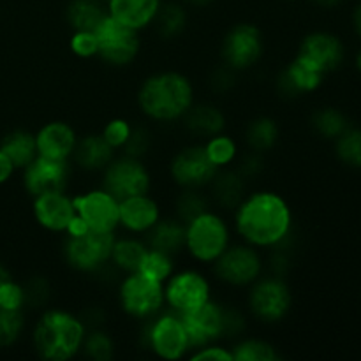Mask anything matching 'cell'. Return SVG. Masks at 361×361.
<instances>
[{
  "label": "cell",
  "instance_id": "obj_1",
  "mask_svg": "<svg viewBox=\"0 0 361 361\" xmlns=\"http://www.w3.org/2000/svg\"><path fill=\"white\" fill-rule=\"evenodd\" d=\"M235 210L236 233L256 249L279 247L291 233V208L281 194L257 190L243 197Z\"/></svg>",
  "mask_w": 361,
  "mask_h": 361
},
{
  "label": "cell",
  "instance_id": "obj_2",
  "mask_svg": "<svg viewBox=\"0 0 361 361\" xmlns=\"http://www.w3.org/2000/svg\"><path fill=\"white\" fill-rule=\"evenodd\" d=\"M194 104V87L189 78L175 71L148 76L137 90V106L147 118L175 122Z\"/></svg>",
  "mask_w": 361,
  "mask_h": 361
},
{
  "label": "cell",
  "instance_id": "obj_3",
  "mask_svg": "<svg viewBox=\"0 0 361 361\" xmlns=\"http://www.w3.org/2000/svg\"><path fill=\"white\" fill-rule=\"evenodd\" d=\"M87 326L80 316L62 309H48L32 334L37 355L46 361H69L83 348Z\"/></svg>",
  "mask_w": 361,
  "mask_h": 361
},
{
  "label": "cell",
  "instance_id": "obj_4",
  "mask_svg": "<svg viewBox=\"0 0 361 361\" xmlns=\"http://www.w3.org/2000/svg\"><path fill=\"white\" fill-rule=\"evenodd\" d=\"M231 245V235L224 219L207 210L185 224V250L197 263L214 264Z\"/></svg>",
  "mask_w": 361,
  "mask_h": 361
},
{
  "label": "cell",
  "instance_id": "obj_5",
  "mask_svg": "<svg viewBox=\"0 0 361 361\" xmlns=\"http://www.w3.org/2000/svg\"><path fill=\"white\" fill-rule=\"evenodd\" d=\"M115 233H102L87 229L83 233H67L63 240V257L76 271L95 274L109 263Z\"/></svg>",
  "mask_w": 361,
  "mask_h": 361
},
{
  "label": "cell",
  "instance_id": "obj_6",
  "mask_svg": "<svg viewBox=\"0 0 361 361\" xmlns=\"http://www.w3.org/2000/svg\"><path fill=\"white\" fill-rule=\"evenodd\" d=\"M118 302L123 312L134 319H150L164 305V284L141 271L127 274L118 289Z\"/></svg>",
  "mask_w": 361,
  "mask_h": 361
},
{
  "label": "cell",
  "instance_id": "obj_7",
  "mask_svg": "<svg viewBox=\"0 0 361 361\" xmlns=\"http://www.w3.org/2000/svg\"><path fill=\"white\" fill-rule=\"evenodd\" d=\"M94 34L99 46L97 56L108 66L126 67L140 55L141 41L137 30L116 21L109 13Z\"/></svg>",
  "mask_w": 361,
  "mask_h": 361
},
{
  "label": "cell",
  "instance_id": "obj_8",
  "mask_svg": "<svg viewBox=\"0 0 361 361\" xmlns=\"http://www.w3.org/2000/svg\"><path fill=\"white\" fill-rule=\"evenodd\" d=\"M145 341L150 351L157 358L166 361H176L190 351L189 337L183 328L182 319L176 312H166L152 317L145 331Z\"/></svg>",
  "mask_w": 361,
  "mask_h": 361
},
{
  "label": "cell",
  "instance_id": "obj_9",
  "mask_svg": "<svg viewBox=\"0 0 361 361\" xmlns=\"http://www.w3.org/2000/svg\"><path fill=\"white\" fill-rule=\"evenodd\" d=\"M150 187V171L140 159L126 155V157L113 159L104 168L102 189L108 190L118 201L140 196V194H148Z\"/></svg>",
  "mask_w": 361,
  "mask_h": 361
},
{
  "label": "cell",
  "instance_id": "obj_10",
  "mask_svg": "<svg viewBox=\"0 0 361 361\" xmlns=\"http://www.w3.org/2000/svg\"><path fill=\"white\" fill-rule=\"evenodd\" d=\"M293 305V295L284 279L264 277L257 279L249 293V307L254 317L263 323H279L289 314Z\"/></svg>",
  "mask_w": 361,
  "mask_h": 361
},
{
  "label": "cell",
  "instance_id": "obj_11",
  "mask_svg": "<svg viewBox=\"0 0 361 361\" xmlns=\"http://www.w3.org/2000/svg\"><path fill=\"white\" fill-rule=\"evenodd\" d=\"M215 275L235 288H247L252 286L263 274V259L256 247L249 243L229 245L214 263Z\"/></svg>",
  "mask_w": 361,
  "mask_h": 361
},
{
  "label": "cell",
  "instance_id": "obj_12",
  "mask_svg": "<svg viewBox=\"0 0 361 361\" xmlns=\"http://www.w3.org/2000/svg\"><path fill=\"white\" fill-rule=\"evenodd\" d=\"M264 53L263 34L252 23H238L222 39L221 56L228 67L240 73L256 66Z\"/></svg>",
  "mask_w": 361,
  "mask_h": 361
},
{
  "label": "cell",
  "instance_id": "obj_13",
  "mask_svg": "<svg viewBox=\"0 0 361 361\" xmlns=\"http://www.w3.org/2000/svg\"><path fill=\"white\" fill-rule=\"evenodd\" d=\"M210 282L197 270L173 271L164 282V302L169 310L185 314L212 300Z\"/></svg>",
  "mask_w": 361,
  "mask_h": 361
},
{
  "label": "cell",
  "instance_id": "obj_14",
  "mask_svg": "<svg viewBox=\"0 0 361 361\" xmlns=\"http://www.w3.org/2000/svg\"><path fill=\"white\" fill-rule=\"evenodd\" d=\"M219 169L204 150V145H190L173 157L169 175L182 189H203L214 182Z\"/></svg>",
  "mask_w": 361,
  "mask_h": 361
},
{
  "label": "cell",
  "instance_id": "obj_15",
  "mask_svg": "<svg viewBox=\"0 0 361 361\" xmlns=\"http://www.w3.org/2000/svg\"><path fill=\"white\" fill-rule=\"evenodd\" d=\"M76 217L92 231L115 233L120 226V201L108 190L94 189L73 197Z\"/></svg>",
  "mask_w": 361,
  "mask_h": 361
},
{
  "label": "cell",
  "instance_id": "obj_16",
  "mask_svg": "<svg viewBox=\"0 0 361 361\" xmlns=\"http://www.w3.org/2000/svg\"><path fill=\"white\" fill-rule=\"evenodd\" d=\"M178 316L189 337L190 349L215 344L224 337V307L221 303L208 300L204 305Z\"/></svg>",
  "mask_w": 361,
  "mask_h": 361
},
{
  "label": "cell",
  "instance_id": "obj_17",
  "mask_svg": "<svg viewBox=\"0 0 361 361\" xmlns=\"http://www.w3.org/2000/svg\"><path fill=\"white\" fill-rule=\"evenodd\" d=\"M71 169L67 161L37 157L23 169L25 189L30 196H41L48 192H63L69 183Z\"/></svg>",
  "mask_w": 361,
  "mask_h": 361
},
{
  "label": "cell",
  "instance_id": "obj_18",
  "mask_svg": "<svg viewBox=\"0 0 361 361\" xmlns=\"http://www.w3.org/2000/svg\"><path fill=\"white\" fill-rule=\"evenodd\" d=\"M296 56L319 73L328 74L337 69L344 60V46L337 35L328 32H314L303 37Z\"/></svg>",
  "mask_w": 361,
  "mask_h": 361
},
{
  "label": "cell",
  "instance_id": "obj_19",
  "mask_svg": "<svg viewBox=\"0 0 361 361\" xmlns=\"http://www.w3.org/2000/svg\"><path fill=\"white\" fill-rule=\"evenodd\" d=\"M34 217L41 228L51 233H67L76 219L73 197L63 192H48L34 197Z\"/></svg>",
  "mask_w": 361,
  "mask_h": 361
},
{
  "label": "cell",
  "instance_id": "obj_20",
  "mask_svg": "<svg viewBox=\"0 0 361 361\" xmlns=\"http://www.w3.org/2000/svg\"><path fill=\"white\" fill-rule=\"evenodd\" d=\"M161 219L159 203L150 194L127 197L120 201V228L133 235H145Z\"/></svg>",
  "mask_w": 361,
  "mask_h": 361
},
{
  "label": "cell",
  "instance_id": "obj_21",
  "mask_svg": "<svg viewBox=\"0 0 361 361\" xmlns=\"http://www.w3.org/2000/svg\"><path fill=\"white\" fill-rule=\"evenodd\" d=\"M35 143H37V155L41 157L67 161L73 157L78 136L69 123L55 120L39 129V133L35 134Z\"/></svg>",
  "mask_w": 361,
  "mask_h": 361
},
{
  "label": "cell",
  "instance_id": "obj_22",
  "mask_svg": "<svg viewBox=\"0 0 361 361\" xmlns=\"http://www.w3.org/2000/svg\"><path fill=\"white\" fill-rule=\"evenodd\" d=\"M323 73L295 56V60L279 74L277 88L284 97H296L317 90L323 83Z\"/></svg>",
  "mask_w": 361,
  "mask_h": 361
},
{
  "label": "cell",
  "instance_id": "obj_23",
  "mask_svg": "<svg viewBox=\"0 0 361 361\" xmlns=\"http://www.w3.org/2000/svg\"><path fill=\"white\" fill-rule=\"evenodd\" d=\"M161 4V0H108V13L116 21L140 32L154 23Z\"/></svg>",
  "mask_w": 361,
  "mask_h": 361
},
{
  "label": "cell",
  "instance_id": "obj_24",
  "mask_svg": "<svg viewBox=\"0 0 361 361\" xmlns=\"http://www.w3.org/2000/svg\"><path fill=\"white\" fill-rule=\"evenodd\" d=\"M148 249L175 257L185 249V222L176 219H159L157 224L145 233Z\"/></svg>",
  "mask_w": 361,
  "mask_h": 361
},
{
  "label": "cell",
  "instance_id": "obj_25",
  "mask_svg": "<svg viewBox=\"0 0 361 361\" xmlns=\"http://www.w3.org/2000/svg\"><path fill=\"white\" fill-rule=\"evenodd\" d=\"M73 159L85 171H104L115 159V148L102 137V134H87L78 140Z\"/></svg>",
  "mask_w": 361,
  "mask_h": 361
},
{
  "label": "cell",
  "instance_id": "obj_26",
  "mask_svg": "<svg viewBox=\"0 0 361 361\" xmlns=\"http://www.w3.org/2000/svg\"><path fill=\"white\" fill-rule=\"evenodd\" d=\"M183 118H185L187 130L204 140L217 136L226 127L224 113L214 104H192Z\"/></svg>",
  "mask_w": 361,
  "mask_h": 361
},
{
  "label": "cell",
  "instance_id": "obj_27",
  "mask_svg": "<svg viewBox=\"0 0 361 361\" xmlns=\"http://www.w3.org/2000/svg\"><path fill=\"white\" fill-rule=\"evenodd\" d=\"M106 16L108 11L99 0H71L67 4L66 18L74 32H95Z\"/></svg>",
  "mask_w": 361,
  "mask_h": 361
},
{
  "label": "cell",
  "instance_id": "obj_28",
  "mask_svg": "<svg viewBox=\"0 0 361 361\" xmlns=\"http://www.w3.org/2000/svg\"><path fill=\"white\" fill-rule=\"evenodd\" d=\"M148 250L150 249H148L147 242L134 238V236L115 238L109 261L116 270L123 271V274H134V271L141 270V264H143Z\"/></svg>",
  "mask_w": 361,
  "mask_h": 361
},
{
  "label": "cell",
  "instance_id": "obj_29",
  "mask_svg": "<svg viewBox=\"0 0 361 361\" xmlns=\"http://www.w3.org/2000/svg\"><path fill=\"white\" fill-rule=\"evenodd\" d=\"M210 185L215 203L226 210L236 208L240 201L245 197V178L240 175V171H229V169L221 171L219 169Z\"/></svg>",
  "mask_w": 361,
  "mask_h": 361
},
{
  "label": "cell",
  "instance_id": "obj_30",
  "mask_svg": "<svg viewBox=\"0 0 361 361\" xmlns=\"http://www.w3.org/2000/svg\"><path fill=\"white\" fill-rule=\"evenodd\" d=\"M0 150L9 157L14 168L25 169L37 157L35 134H30L28 130H13L2 140Z\"/></svg>",
  "mask_w": 361,
  "mask_h": 361
},
{
  "label": "cell",
  "instance_id": "obj_31",
  "mask_svg": "<svg viewBox=\"0 0 361 361\" xmlns=\"http://www.w3.org/2000/svg\"><path fill=\"white\" fill-rule=\"evenodd\" d=\"M279 130L277 122L270 116H259V118L252 120L245 130L247 145L252 148L257 154L271 150L279 141Z\"/></svg>",
  "mask_w": 361,
  "mask_h": 361
},
{
  "label": "cell",
  "instance_id": "obj_32",
  "mask_svg": "<svg viewBox=\"0 0 361 361\" xmlns=\"http://www.w3.org/2000/svg\"><path fill=\"white\" fill-rule=\"evenodd\" d=\"M154 23L157 27V34L162 39H175L185 30L187 13L183 6L176 2L161 4Z\"/></svg>",
  "mask_w": 361,
  "mask_h": 361
},
{
  "label": "cell",
  "instance_id": "obj_33",
  "mask_svg": "<svg viewBox=\"0 0 361 361\" xmlns=\"http://www.w3.org/2000/svg\"><path fill=\"white\" fill-rule=\"evenodd\" d=\"M231 351L235 361H277L281 358L277 349L270 342L261 338H245L238 342Z\"/></svg>",
  "mask_w": 361,
  "mask_h": 361
},
{
  "label": "cell",
  "instance_id": "obj_34",
  "mask_svg": "<svg viewBox=\"0 0 361 361\" xmlns=\"http://www.w3.org/2000/svg\"><path fill=\"white\" fill-rule=\"evenodd\" d=\"M207 210H210L208 200L200 192V189H183L176 200V217L185 224Z\"/></svg>",
  "mask_w": 361,
  "mask_h": 361
},
{
  "label": "cell",
  "instance_id": "obj_35",
  "mask_svg": "<svg viewBox=\"0 0 361 361\" xmlns=\"http://www.w3.org/2000/svg\"><path fill=\"white\" fill-rule=\"evenodd\" d=\"M81 351L85 353L87 358L94 361H109L115 355V344L106 331L92 330L90 334L85 335Z\"/></svg>",
  "mask_w": 361,
  "mask_h": 361
},
{
  "label": "cell",
  "instance_id": "obj_36",
  "mask_svg": "<svg viewBox=\"0 0 361 361\" xmlns=\"http://www.w3.org/2000/svg\"><path fill=\"white\" fill-rule=\"evenodd\" d=\"M25 328V316L21 309L0 307V348H9L20 338Z\"/></svg>",
  "mask_w": 361,
  "mask_h": 361
},
{
  "label": "cell",
  "instance_id": "obj_37",
  "mask_svg": "<svg viewBox=\"0 0 361 361\" xmlns=\"http://www.w3.org/2000/svg\"><path fill=\"white\" fill-rule=\"evenodd\" d=\"M175 257L168 256V254L157 252V250H148L147 257H145L143 264H141V274L148 275L154 281H159L164 284L171 274L175 271Z\"/></svg>",
  "mask_w": 361,
  "mask_h": 361
},
{
  "label": "cell",
  "instance_id": "obj_38",
  "mask_svg": "<svg viewBox=\"0 0 361 361\" xmlns=\"http://www.w3.org/2000/svg\"><path fill=\"white\" fill-rule=\"evenodd\" d=\"M312 126L324 137H338L348 129L345 116L334 108H324L317 111L312 118Z\"/></svg>",
  "mask_w": 361,
  "mask_h": 361
},
{
  "label": "cell",
  "instance_id": "obj_39",
  "mask_svg": "<svg viewBox=\"0 0 361 361\" xmlns=\"http://www.w3.org/2000/svg\"><path fill=\"white\" fill-rule=\"evenodd\" d=\"M337 155L348 166L361 169V130L345 129L337 137Z\"/></svg>",
  "mask_w": 361,
  "mask_h": 361
},
{
  "label": "cell",
  "instance_id": "obj_40",
  "mask_svg": "<svg viewBox=\"0 0 361 361\" xmlns=\"http://www.w3.org/2000/svg\"><path fill=\"white\" fill-rule=\"evenodd\" d=\"M204 150L210 155L212 161L215 162V166L219 168H224V166L231 164L236 159V141L231 136H226V134H217V136L210 137L204 145Z\"/></svg>",
  "mask_w": 361,
  "mask_h": 361
},
{
  "label": "cell",
  "instance_id": "obj_41",
  "mask_svg": "<svg viewBox=\"0 0 361 361\" xmlns=\"http://www.w3.org/2000/svg\"><path fill=\"white\" fill-rule=\"evenodd\" d=\"M21 288H23V305L39 309V307H44L49 302L51 288H49V282L44 277L30 279Z\"/></svg>",
  "mask_w": 361,
  "mask_h": 361
},
{
  "label": "cell",
  "instance_id": "obj_42",
  "mask_svg": "<svg viewBox=\"0 0 361 361\" xmlns=\"http://www.w3.org/2000/svg\"><path fill=\"white\" fill-rule=\"evenodd\" d=\"M150 145L152 134L145 127H133L129 140L123 145V150H126V155H129V157L141 159L150 150Z\"/></svg>",
  "mask_w": 361,
  "mask_h": 361
},
{
  "label": "cell",
  "instance_id": "obj_43",
  "mask_svg": "<svg viewBox=\"0 0 361 361\" xmlns=\"http://www.w3.org/2000/svg\"><path fill=\"white\" fill-rule=\"evenodd\" d=\"M130 130H133V127H130V123L127 122V120L113 118L104 126L102 137H104L115 150H118V148H123L126 141L129 140Z\"/></svg>",
  "mask_w": 361,
  "mask_h": 361
},
{
  "label": "cell",
  "instance_id": "obj_44",
  "mask_svg": "<svg viewBox=\"0 0 361 361\" xmlns=\"http://www.w3.org/2000/svg\"><path fill=\"white\" fill-rule=\"evenodd\" d=\"M71 51L80 59H92L97 56V37L94 32H74L69 41Z\"/></svg>",
  "mask_w": 361,
  "mask_h": 361
},
{
  "label": "cell",
  "instance_id": "obj_45",
  "mask_svg": "<svg viewBox=\"0 0 361 361\" xmlns=\"http://www.w3.org/2000/svg\"><path fill=\"white\" fill-rule=\"evenodd\" d=\"M0 307L14 310L23 309V288L13 282V279L0 286Z\"/></svg>",
  "mask_w": 361,
  "mask_h": 361
},
{
  "label": "cell",
  "instance_id": "obj_46",
  "mask_svg": "<svg viewBox=\"0 0 361 361\" xmlns=\"http://www.w3.org/2000/svg\"><path fill=\"white\" fill-rule=\"evenodd\" d=\"M192 361H235L233 358V351L228 348H221L217 344H208L203 348L194 349L190 355Z\"/></svg>",
  "mask_w": 361,
  "mask_h": 361
},
{
  "label": "cell",
  "instance_id": "obj_47",
  "mask_svg": "<svg viewBox=\"0 0 361 361\" xmlns=\"http://www.w3.org/2000/svg\"><path fill=\"white\" fill-rule=\"evenodd\" d=\"M245 330V317L235 309L224 307V337H238Z\"/></svg>",
  "mask_w": 361,
  "mask_h": 361
},
{
  "label": "cell",
  "instance_id": "obj_48",
  "mask_svg": "<svg viewBox=\"0 0 361 361\" xmlns=\"http://www.w3.org/2000/svg\"><path fill=\"white\" fill-rule=\"evenodd\" d=\"M235 73L236 71H233L231 67H228L226 63L222 67H219V69L212 74V88H214L215 92H228L229 88L235 87Z\"/></svg>",
  "mask_w": 361,
  "mask_h": 361
},
{
  "label": "cell",
  "instance_id": "obj_49",
  "mask_svg": "<svg viewBox=\"0 0 361 361\" xmlns=\"http://www.w3.org/2000/svg\"><path fill=\"white\" fill-rule=\"evenodd\" d=\"M263 159H261V155L257 154V152H254V154L247 155L245 159H243L242 166H240V175L243 176V178H250V176H256L259 175L261 171H263Z\"/></svg>",
  "mask_w": 361,
  "mask_h": 361
},
{
  "label": "cell",
  "instance_id": "obj_50",
  "mask_svg": "<svg viewBox=\"0 0 361 361\" xmlns=\"http://www.w3.org/2000/svg\"><path fill=\"white\" fill-rule=\"evenodd\" d=\"M14 169L16 168H14L13 162L9 161V157L0 150V183L7 182V180L11 178V175H13Z\"/></svg>",
  "mask_w": 361,
  "mask_h": 361
},
{
  "label": "cell",
  "instance_id": "obj_51",
  "mask_svg": "<svg viewBox=\"0 0 361 361\" xmlns=\"http://www.w3.org/2000/svg\"><path fill=\"white\" fill-rule=\"evenodd\" d=\"M355 28L361 37V4L356 7V11H355Z\"/></svg>",
  "mask_w": 361,
  "mask_h": 361
},
{
  "label": "cell",
  "instance_id": "obj_52",
  "mask_svg": "<svg viewBox=\"0 0 361 361\" xmlns=\"http://www.w3.org/2000/svg\"><path fill=\"white\" fill-rule=\"evenodd\" d=\"M214 2L215 0H187V4H190V6L194 7H207Z\"/></svg>",
  "mask_w": 361,
  "mask_h": 361
},
{
  "label": "cell",
  "instance_id": "obj_53",
  "mask_svg": "<svg viewBox=\"0 0 361 361\" xmlns=\"http://www.w3.org/2000/svg\"><path fill=\"white\" fill-rule=\"evenodd\" d=\"M11 281V274L7 271V268H4L2 264H0V286L6 284V282Z\"/></svg>",
  "mask_w": 361,
  "mask_h": 361
},
{
  "label": "cell",
  "instance_id": "obj_54",
  "mask_svg": "<svg viewBox=\"0 0 361 361\" xmlns=\"http://www.w3.org/2000/svg\"><path fill=\"white\" fill-rule=\"evenodd\" d=\"M317 6H323V7H335L341 0H314Z\"/></svg>",
  "mask_w": 361,
  "mask_h": 361
},
{
  "label": "cell",
  "instance_id": "obj_55",
  "mask_svg": "<svg viewBox=\"0 0 361 361\" xmlns=\"http://www.w3.org/2000/svg\"><path fill=\"white\" fill-rule=\"evenodd\" d=\"M356 66H358V69L361 71V51L358 53V56H356Z\"/></svg>",
  "mask_w": 361,
  "mask_h": 361
},
{
  "label": "cell",
  "instance_id": "obj_56",
  "mask_svg": "<svg viewBox=\"0 0 361 361\" xmlns=\"http://www.w3.org/2000/svg\"><path fill=\"white\" fill-rule=\"evenodd\" d=\"M99 2H102V4H104V2H106V4H108V0H99Z\"/></svg>",
  "mask_w": 361,
  "mask_h": 361
}]
</instances>
